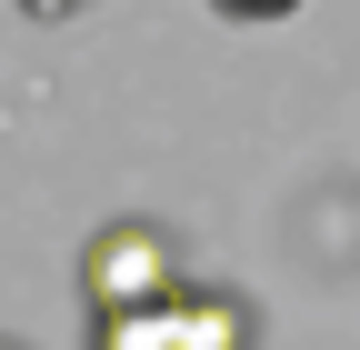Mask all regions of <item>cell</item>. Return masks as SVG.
Returning <instances> with one entry per match:
<instances>
[{
  "mask_svg": "<svg viewBox=\"0 0 360 350\" xmlns=\"http://www.w3.org/2000/svg\"><path fill=\"white\" fill-rule=\"evenodd\" d=\"M180 290V260L150 221H110L101 240L80 250V300L90 320H130V311H160V300Z\"/></svg>",
  "mask_w": 360,
  "mask_h": 350,
  "instance_id": "obj_1",
  "label": "cell"
},
{
  "mask_svg": "<svg viewBox=\"0 0 360 350\" xmlns=\"http://www.w3.org/2000/svg\"><path fill=\"white\" fill-rule=\"evenodd\" d=\"M90 350H250V311L231 290H170L160 311L90 320Z\"/></svg>",
  "mask_w": 360,
  "mask_h": 350,
  "instance_id": "obj_2",
  "label": "cell"
},
{
  "mask_svg": "<svg viewBox=\"0 0 360 350\" xmlns=\"http://www.w3.org/2000/svg\"><path fill=\"white\" fill-rule=\"evenodd\" d=\"M0 350H11V340H0Z\"/></svg>",
  "mask_w": 360,
  "mask_h": 350,
  "instance_id": "obj_3",
  "label": "cell"
}]
</instances>
